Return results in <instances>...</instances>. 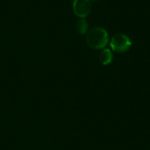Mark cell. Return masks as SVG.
Listing matches in <instances>:
<instances>
[{"label":"cell","mask_w":150,"mask_h":150,"mask_svg":"<svg viewBox=\"0 0 150 150\" xmlns=\"http://www.w3.org/2000/svg\"><path fill=\"white\" fill-rule=\"evenodd\" d=\"M76 29L80 34H86L89 31V24L85 18H80L76 25Z\"/></svg>","instance_id":"obj_5"},{"label":"cell","mask_w":150,"mask_h":150,"mask_svg":"<svg viewBox=\"0 0 150 150\" xmlns=\"http://www.w3.org/2000/svg\"><path fill=\"white\" fill-rule=\"evenodd\" d=\"M99 61L105 66L111 64L113 61V54L112 50L109 48H104L99 54Z\"/></svg>","instance_id":"obj_4"},{"label":"cell","mask_w":150,"mask_h":150,"mask_svg":"<svg viewBox=\"0 0 150 150\" xmlns=\"http://www.w3.org/2000/svg\"><path fill=\"white\" fill-rule=\"evenodd\" d=\"M86 42L93 49H104L109 42L108 33L101 26L93 27L86 34Z\"/></svg>","instance_id":"obj_1"},{"label":"cell","mask_w":150,"mask_h":150,"mask_svg":"<svg viewBox=\"0 0 150 150\" xmlns=\"http://www.w3.org/2000/svg\"><path fill=\"white\" fill-rule=\"evenodd\" d=\"M92 4L91 0H74L73 11L80 18H85L91 11Z\"/></svg>","instance_id":"obj_3"},{"label":"cell","mask_w":150,"mask_h":150,"mask_svg":"<svg viewBox=\"0 0 150 150\" xmlns=\"http://www.w3.org/2000/svg\"><path fill=\"white\" fill-rule=\"evenodd\" d=\"M110 46L112 51L117 53H125L129 50L132 46L131 39L123 33H117L112 36L110 41Z\"/></svg>","instance_id":"obj_2"},{"label":"cell","mask_w":150,"mask_h":150,"mask_svg":"<svg viewBox=\"0 0 150 150\" xmlns=\"http://www.w3.org/2000/svg\"><path fill=\"white\" fill-rule=\"evenodd\" d=\"M91 1H98V0H91Z\"/></svg>","instance_id":"obj_6"}]
</instances>
